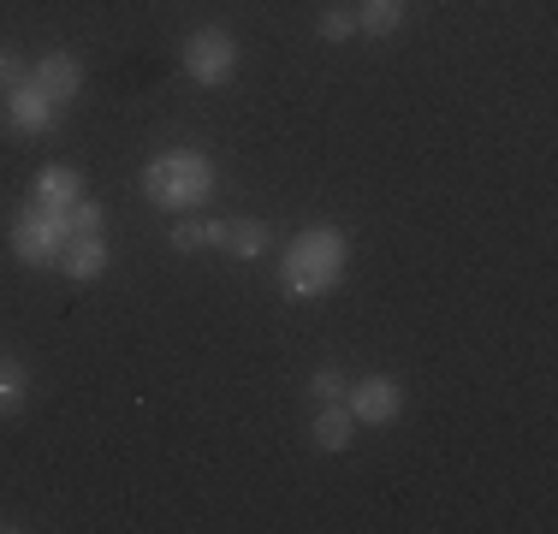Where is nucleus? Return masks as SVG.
<instances>
[{"label": "nucleus", "instance_id": "4", "mask_svg": "<svg viewBox=\"0 0 558 534\" xmlns=\"http://www.w3.org/2000/svg\"><path fill=\"white\" fill-rule=\"evenodd\" d=\"M12 256H19L24 267H54L60 256V244H65V226H60V208H43V203H31L12 220Z\"/></svg>", "mask_w": 558, "mask_h": 534}, {"label": "nucleus", "instance_id": "14", "mask_svg": "<svg viewBox=\"0 0 558 534\" xmlns=\"http://www.w3.org/2000/svg\"><path fill=\"white\" fill-rule=\"evenodd\" d=\"M60 226L65 238H101V226H108V214H101V203H89V196H77V203L60 208Z\"/></svg>", "mask_w": 558, "mask_h": 534}, {"label": "nucleus", "instance_id": "8", "mask_svg": "<svg viewBox=\"0 0 558 534\" xmlns=\"http://www.w3.org/2000/svg\"><path fill=\"white\" fill-rule=\"evenodd\" d=\"M268 220H208V244L226 250V256H244L256 262L262 250H268Z\"/></svg>", "mask_w": 558, "mask_h": 534}, {"label": "nucleus", "instance_id": "7", "mask_svg": "<svg viewBox=\"0 0 558 534\" xmlns=\"http://www.w3.org/2000/svg\"><path fill=\"white\" fill-rule=\"evenodd\" d=\"M31 84L54 107H65V101H77V89H84V60H77V53H48V60L31 65Z\"/></svg>", "mask_w": 558, "mask_h": 534}, {"label": "nucleus", "instance_id": "6", "mask_svg": "<svg viewBox=\"0 0 558 534\" xmlns=\"http://www.w3.org/2000/svg\"><path fill=\"white\" fill-rule=\"evenodd\" d=\"M0 107H7V131H19V137H43V131H54L60 125V107L43 96V89L24 77L19 89H7L0 96Z\"/></svg>", "mask_w": 558, "mask_h": 534}, {"label": "nucleus", "instance_id": "5", "mask_svg": "<svg viewBox=\"0 0 558 534\" xmlns=\"http://www.w3.org/2000/svg\"><path fill=\"white\" fill-rule=\"evenodd\" d=\"M344 404H351L356 427H387V422H398V410H404V386H398L392 374H368V380L351 386Z\"/></svg>", "mask_w": 558, "mask_h": 534}, {"label": "nucleus", "instance_id": "11", "mask_svg": "<svg viewBox=\"0 0 558 534\" xmlns=\"http://www.w3.org/2000/svg\"><path fill=\"white\" fill-rule=\"evenodd\" d=\"M84 196V172L77 167H43L36 172V203L43 208H65V203H77Z\"/></svg>", "mask_w": 558, "mask_h": 534}, {"label": "nucleus", "instance_id": "13", "mask_svg": "<svg viewBox=\"0 0 558 534\" xmlns=\"http://www.w3.org/2000/svg\"><path fill=\"white\" fill-rule=\"evenodd\" d=\"M351 19H356V31H363V36H392L398 24H404V0H363Z\"/></svg>", "mask_w": 558, "mask_h": 534}, {"label": "nucleus", "instance_id": "16", "mask_svg": "<svg viewBox=\"0 0 558 534\" xmlns=\"http://www.w3.org/2000/svg\"><path fill=\"white\" fill-rule=\"evenodd\" d=\"M310 398H315V404H339V398H344V374L339 368H315L310 374Z\"/></svg>", "mask_w": 558, "mask_h": 534}, {"label": "nucleus", "instance_id": "12", "mask_svg": "<svg viewBox=\"0 0 558 534\" xmlns=\"http://www.w3.org/2000/svg\"><path fill=\"white\" fill-rule=\"evenodd\" d=\"M24 404H31V374H24V363L0 356V422L24 416Z\"/></svg>", "mask_w": 558, "mask_h": 534}, {"label": "nucleus", "instance_id": "1", "mask_svg": "<svg viewBox=\"0 0 558 534\" xmlns=\"http://www.w3.org/2000/svg\"><path fill=\"white\" fill-rule=\"evenodd\" d=\"M344 256H351V244H344L339 226H310V232H298L291 250H286V267H279L286 298H298V303L327 298V291L344 279Z\"/></svg>", "mask_w": 558, "mask_h": 534}, {"label": "nucleus", "instance_id": "15", "mask_svg": "<svg viewBox=\"0 0 558 534\" xmlns=\"http://www.w3.org/2000/svg\"><path fill=\"white\" fill-rule=\"evenodd\" d=\"M167 244L179 250V256H191V250H208V220H191V214H184V220L167 232Z\"/></svg>", "mask_w": 558, "mask_h": 534}, {"label": "nucleus", "instance_id": "10", "mask_svg": "<svg viewBox=\"0 0 558 534\" xmlns=\"http://www.w3.org/2000/svg\"><path fill=\"white\" fill-rule=\"evenodd\" d=\"M351 434H356V416H351V404H322L315 410V422H310V439H315V451H344L351 446Z\"/></svg>", "mask_w": 558, "mask_h": 534}, {"label": "nucleus", "instance_id": "19", "mask_svg": "<svg viewBox=\"0 0 558 534\" xmlns=\"http://www.w3.org/2000/svg\"><path fill=\"white\" fill-rule=\"evenodd\" d=\"M0 529H7V523H0Z\"/></svg>", "mask_w": 558, "mask_h": 534}, {"label": "nucleus", "instance_id": "9", "mask_svg": "<svg viewBox=\"0 0 558 534\" xmlns=\"http://www.w3.org/2000/svg\"><path fill=\"white\" fill-rule=\"evenodd\" d=\"M54 267L72 279V286H96V279L108 274V244H101V238H65Z\"/></svg>", "mask_w": 558, "mask_h": 534}, {"label": "nucleus", "instance_id": "17", "mask_svg": "<svg viewBox=\"0 0 558 534\" xmlns=\"http://www.w3.org/2000/svg\"><path fill=\"white\" fill-rule=\"evenodd\" d=\"M315 31H322L327 43H351V36H356V19H351V12H322V24H315Z\"/></svg>", "mask_w": 558, "mask_h": 534}, {"label": "nucleus", "instance_id": "18", "mask_svg": "<svg viewBox=\"0 0 558 534\" xmlns=\"http://www.w3.org/2000/svg\"><path fill=\"white\" fill-rule=\"evenodd\" d=\"M24 77H31V65H24L19 53H0V96H7V89H19Z\"/></svg>", "mask_w": 558, "mask_h": 534}, {"label": "nucleus", "instance_id": "3", "mask_svg": "<svg viewBox=\"0 0 558 534\" xmlns=\"http://www.w3.org/2000/svg\"><path fill=\"white\" fill-rule=\"evenodd\" d=\"M184 72H191V84H203V89L232 84L238 36L226 31V24H203V31H191V36H184Z\"/></svg>", "mask_w": 558, "mask_h": 534}, {"label": "nucleus", "instance_id": "2", "mask_svg": "<svg viewBox=\"0 0 558 534\" xmlns=\"http://www.w3.org/2000/svg\"><path fill=\"white\" fill-rule=\"evenodd\" d=\"M143 196L167 214H191L215 196V160L196 149H167L143 167Z\"/></svg>", "mask_w": 558, "mask_h": 534}]
</instances>
